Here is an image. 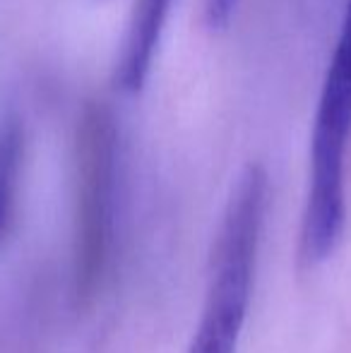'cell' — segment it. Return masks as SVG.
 <instances>
[{
    "label": "cell",
    "instance_id": "cell-1",
    "mask_svg": "<svg viewBox=\"0 0 351 353\" xmlns=\"http://www.w3.org/2000/svg\"><path fill=\"white\" fill-rule=\"evenodd\" d=\"M267 197V171L260 163L245 166L212 243L205 301L188 353H236L239 349L253 298Z\"/></svg>",
    "mask_w": 351,
    "mask_h": 353
},
{
    "label": "cell",
    "instance_id": "cell-2",
    "mask_svg": "<svg viewBox=\"0 0 351 353\" xmlns=\"http://www.w3.org/2000/svg\"><path fill=\"white\" fill-rule=\"evenodd\" d=\"M351 147V0L320 87L310 135L308 192L301 221V260L318 267L334 255L347 226V157Z\"/></svg>",
    "mask_w": 351,
    "mask_h": 353
},
{
    "label": "cell",
    "instance_id": "cell-3",
    "mask_svg": "<svg viewBox=\"0 0 351 353\" xmlns=\"http://www.w3.org/2000/svg\"><path fill=\"white\" fill-rule=\"evenodd\" d=\"M118 128L111 108L89 101L75 130V219L72 279L80 303L103 286L113 250Z\"/></svg>",
    "mask_w": 351,
    "mask_h": 353
},
{
    "label": "cell",
    "instance_id": "cell-4",
    "mask_svg": "<svg viewBox=\"0 0 351 353\" xmlns=\"http://www.w3.org/2000/svg\"><path fill=\"white\" fill-rule=\"evenodd\" d=\"M174 0H135L118 53L113 82L123 94H140L150 77Z\"/></svg>",
    "mask_w": 351,
    "mask_h": 353
},
{
    "label": "cell",
    "instance_id": "cell-5",
    "mask_svg": "<svg viewBox=\"0 0 351 353\" xmlns=\"http://www.w3.org/2000/svg\"><path fill=\"white\" fill-rule=\"evenodd\" d=\"M24 137L19 123H5L0 130V241L12 216L14 192H17L19 166H22Z\"/></svg>",
    "mask_w": 351,
    "mask_h": 353
},
{
    "label": "cell",
    "instance_id": "cell-6",
    "mask_svg": "<svg viewBox=\"0 0 351 353\" xmlns=\"http://www.w3.org/2000/svg\"><path fill=\"white\" fill-rule=\"evenodd\" d=\"M241 0H207L205 8V19L210 24V29H221L231 22V17L239 10Z\"/></svg>",
    "mask_w": 351,
    "mask_h": 353
}]
</instances>
